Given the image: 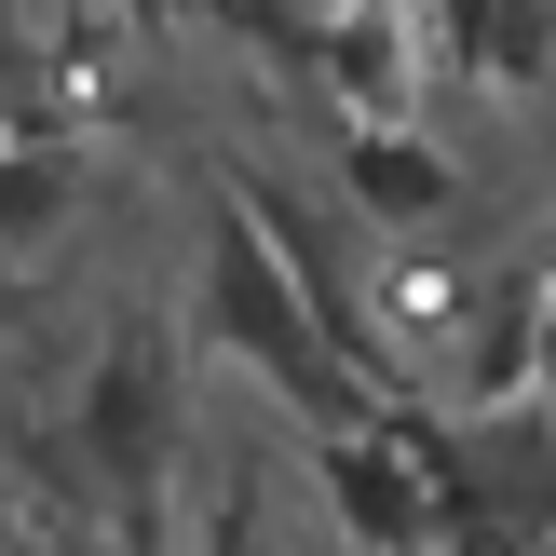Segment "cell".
I'll return each mask as SVG.
<instances>
[{
	"label": "cell",
	"mask_w": 556,
	"mask_h": 556,
	"mask_svg": "<svg viewBox=\"0 0 556 556\" xmlns=\"http://www.w3.org/2000/svg\"><path fill=\"white\" fill-rule=\"evenodd\" d=\"M81 462L123 503V543H150L163 530V462H177V353L150 326H123L96 353V380H81Z\"/></svg>",
	"instance_id": "6da1fadb"
},
{
	"label": "cell",
	"mask_w": 556,
	"mask_h": 556,
	"mask_svg": "<svg viewBox=\"0 0 556 556\" xmlns=\"http://www.w3.org/2000/svg\"><path fill=\"white\" fill-rule=\"evenodd\" d=\"M340 204L367 217V231H434V217L462 204V163L434 150V136H407V123H353L340 136Z\"/></svg>",
	"instance_id": "7a4b0ae2"
},
{
	"label": "cell",
	"mask_w": 556,
	"mask_h": 556,
	"mask_svg": "<svg viewBox=\"0 0 556 556\" xmlns=\"http://www.w3.org/2000/svg\"><path fill=\"white\" fill-rule=\"evenodd\" d=\"M81 190H96V163L68 150V136H14L0 150V244H41L81 217Z\"/></svg>",
	"instance_id": "3957f363"
},
{
	"label": "cell",
	"mask_w": 556,
	"mask_h": 556,
	"mask_svg": "<svg viewBox=\"0 0 556 556\" xmlns=\"http://www.w3.org/2000/svg\"><path fill=\"white\" fill-rule=\"evenodd\" d=\"M109 14H150V27H177V14H258V0H109Z\"/></svg>",
	"instance_id": "277c9868"
},
{
	"label": "cell",
	"mask_w": 556,
	"mask_h": 556,
	"mask_svg": "<svg viewBox=\"0 0 556 556\" xmlns=\"http://www.w3.org/2000/svg\"><path fill=\"white\" fill-rule=\"evenodd\" d=\"M27 313V271H14V244H0V326H14Z\"/></svg>",
	"instance_id": "5b68a950"
}]
</instances>
